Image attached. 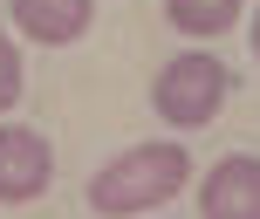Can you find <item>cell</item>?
I'll list each match as a JSON object with an SVG mask.
<instances>
[{"label": "cell", "mask_w": 260, "mask_h": 219, "mask_svg": "<svg viewBox=\"0 0 260 219\" xmlns=\"http://www.w3.org/2000/svg\"><path fill=\"white\" fill-rule=\"evenodd\" d=\"M165 21L178 35H192V41H212V35H226L240 21V0H165Z\"/></svg>", "instance_id": "8992f818"}, {"label": "cell", "mask_w": 260, "mask_h": 219, "mask_svg": "<svg viewBox=\"0 0 260 219\" xmlns=\"http://www.w3.org/2000/svg\"><path fill=\"white\" fill-rule=\"evenodd\" d=\"M199 219H260V158L233 151L199 178Z\"/></svg>", "instance_id": "277c9868"}, {"label": "cell", "mask_w": 260, "mask_h": 219, "mask_svg": "<svg viewBox=\"0 0 260 219\" xmlns=\"http://www.w3.org/2000/svg\"><path fill=\"white\" fill-rule=\"evenodd\" d=\"M226 89H233V76H226V62H219V55L185 48V55H171V62L157 69L151 103H157V116H165V123H178V130H206L212 116H219Z\"/></svg>", "instance_id": "7a4b0ae2"}, {"label": "cell", "mask_w": 260, "mask_h": 219, "mask_svg": "<svg viewBox=\"0 0 260 219\" xmlns=\"http://www.w3.org/2000/svg\"><path fill=\"white\" fill-rule=\"evenodd\" d=\"M55 185V151L35 123H0V206H27Z\"/></svg>", "instance_id": "3957f363"}, {"label": "cell", "mask_w": 260, "mask_h": 219, "mask_svg": "<svg viewBox=\"0 0 260 219\" xmlns=\"http://www.w3.org/2000/svg\"><path fill=\"white\" fill-rule=\"evenodd\" d=\"M14 103H21V48L0 35V110H14Z\"/></svg>", "instance_id": "52a82bcc"}, {"label": "cell", "mask_w": 260, "mask_h": 219, "mask_svg": "<svg viewBox=\"0 0 260 219\" xmlns=\"http://www.w3.org/2000/svg\"><path fill=\"white\" fill-rule=\"evenodd\" d=\"M253 55H260V14H253Z\"/></svg>", "instance_id": "ba28073f"}, {"label": "cell", "mask_w": 260, "mask_h": 219, "mask_svg": "<svg viewBox=\"0 0 260 219\" xmlns=\"http://www.w3.org/2000/svg\"><path fill=\"white\" fill-rule=\"evenodd\" d=\"M185 185H192V151L185 144H130L123 158H110L89 178V212L137 219V212H157Z\"/></svg>", "instance_id": "6da1fadb"}, {"label": "cell", "mask_w": 260, "mask_h": 219, "mask_svg": "<svg viewBox=\"0 0 260 219\" xmlns=\"http://www.w3.org/2000/svg\"><path fill=\"white\" fill-rule=\"evenodd\" d=\"M14 27H21L27 41H41V48H69V41L89 35L96 21V0H7Z\"/></svg>", "instance_id": "5b68a950"}]
</instances>
